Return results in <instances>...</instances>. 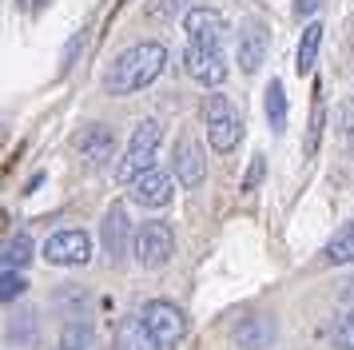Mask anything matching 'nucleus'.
Listing matches in <instances>:
<instances>
[{"label":"nucleus","mask_w":354,"mask_h":350,"mask_svg":"<svg viewBox=\"0 0 354 350\" xmlns=\"http://www.w3.org/2000/svg\"><path fill=\"white\" fill-rule=\"evenodd\" d=\"M163 64H167V48L163 44H136L128 48L120 60L112 64V72H108V92L112 95H131V92H140V88H147L151 80L163 72Z\"/></svg>","instance_id":"nucleus-1"},{"label":"nucleus","mask_w":354,"mask_h":350,"mask_svg":"<svg viewBox=\"0 0 354 350\" xmlns=\"http://www.w3.org/2000/svg\"><path fill=\"white\" fill-rule=\"evenodd\" d=\"M28 259H32V239L24 235V231H17V235H8V243H4V267H28Z\"/></svg>","instance_id":"nucleus-20"},{"label":"nucleus","mask_w":354,"mask_h":350,"mask_svg":"<svg viewBox=\"0 0 354 350\" xmlns=\"http://www.w3.org/2000/svg\"><path fill=\"white\" fill-rule=\"evenodd\" d=\"M263 172H267V163H263V156H255L251 167H247V179H243V191H255L263 183Z\"/></svg>","instance_id":"nucleus-27"},{"label":"nucleus","mask_w":354,"mask_h":350,"mask_svg":"<svg viewBox=\"0 0 354 350\" xmlns=\"http://www.w3.org/2000/svg\"><path fill=\"white\" fill-rule=\"evenodd\" d=\"M80 48H84V32H76V36L68 40V48H64V60H60V72H68V68H72V56H76Z\"/></svg>","instance_id":"nucleus-28"},{"label":"nucleus","mask_w":354,"mask_h":350,"mask_svg":"<svg viewBox=\"0 0 354 350\" xmlns=\"http://www.w3.org/2000/svg\"><path fill=\"white\" fill-rule=\"evenodd\" d=\"M17 318H20V326L12 322V338H17V342H32L36 338V311L32 306H24Z\"/></svg>","instance_id":"nucleus-26"},{"label":"nucleus","mask_w":354,"mask_h":350,"mask_svg":"<svg viewBox=\"0 0 354 350\" xmlns=\"http://www.w3.org/2000/svg\"><path fill=\"white\" fill-rule=\"evenodd\" d=\"M183 68H187V76L199 80V84H223L227 80V56L223 48L215 44H187V52H183Z\"/></svg>","instance_id":"nucleus-6"},{"label":"nucleus","mask_w":354,"mask_h":350,"mask_svg":"<svg viewBox=\"0 0 354 350\" xmlns=\"http://www.w3.org/2000/svg\"><path fill=\"white\" fill-rule=\"evenodd\" d=\"M326 259L330 263H354V219L342 223L335 231V239L326 243Z\"/></svg>","instance_id":"nucleus-18"},{"label":"nucleus","mask_w":354,"mask_h":350,"mask_svg":"<svg viewBox=\"0 0 354 350\" xmlns=\"http://www.w3.org/2000/svg\"><path fill=\"white\" fill-rule=\"evenodd\" d=\"M60 350H96V331L88 322H68L60 334Z\"/></svg>","instance_id":"nucleus-19"},{"label":"nucleus","mask_w":354,"mask_h":350,"mask_svg":"<svg viewBox=\"0 0 354 350\" xmlns=\"http://www.w3.org/2000/svg\"><path fill=\"white\" fill-rule=\"evenodd\" d=\"M160 140H163V127L156 120H144V124H136L131 131V143L124 159H120V167H115V179L120 183H136L144 172L156 167V151H160Z\"/></svg>","instance_id":"nucleus-2"},{"label":"nucleus","mask_w":354,"mask_h":350,"mask_svg":"<svg viewBox=\"0 0 354 350\" xmlns=\"http://www.w3.org/2000/svg\"><path fill=\"white\" fill-rule=\"evenodd\" d=\"M263 111H267V124H271V131H283V127H287V92H283V80H271V84H267Z\"/></svg>","instance_id":"nucleus-17"},{"label":"nucleus","mask_w":354,"mask_h":350,"mask_svg":"<svg viewBox=\"0 0 354 350\" xmlns=\"http://www.w3.org/2000/svg\"><path fill=\"white\" fill-rule=\"evenodd\" d=\"M144 12L160 16V20H171V16H179V12H192V8H187V0H151Z\"/></svg>","instance_id":"nucleus-24"},{"label":"nucleus","mask_w":354,"mask_h":350,"mask_svg":"<svg viewBox=\"0 0 354 350\" xmlns=\"http://www.w3.org/2000/svg\"><path fill=\"white\" fill-rule=\"evenodd\" d=\"M128 195H131V203H140V207H167L171 203V175L167 172H144L136 183H128Z\"/></svg>","instance_id":"nucleus-11"},{"label":"nucleus","mask_w":354,"mask_h":350,"mask_svg":"<svg viewBox=\"0 0 354 350\" xmlns=\"http://www.w3.org/2000/svg\"><path fill=\"white\" fill-rule=\"evenodd\" d=\"M24 286H28V283L20 279L17 270H12V267H4V275H0V299H4V302L20 299V295H24Z\"/></svg>","instance_id":"nucleus-23"},{"label":"nucleus","mask_w":354,"mask_h":350,"mask_svg":"<svg viewBox=\"0 0 354 350\" xmlns=\"http://www.w3.org/2000/svg\"><path fill=\"white\" fill-rule=\"evenodd\" d=\"M322 127H326V104H322V88H315V111H310V127H306V147H303V156H315V151H319Z\"/></svg>","instance_id":"nucleus-21"},{"label":"nucleus","mask_w":354,"mask_h":350,"mask_svg":"<svg viewBox=\"0 0 354 350\" xmlns=\"http://www.w3.org/2000/svg\"><path fill=\"white\" fill-rule=\"evenodd\" d=\"M44 259L52 267H84L92 259V239L84 231H56L44 243Z\"/></svg>","instance_id":"nucleus-7"},{"label":"nucleus","mask_w":354,"mask_h":350,"mask_svg":"<svg viewBox=\"0 0 354 350\" xmlns=\"http://www.w3.org/2000/svg\"><path fill=\"white\" fill-rule=\"evenodd\" d=\"M203 124H207V143L215 151H231L243 140V116L227 95H207L203 100Z\"/></svg>","instance_id":"nucleus-3"},{"label":"nucleus","mask_w":354,"mask_h":350,"mask_svg":"<svg viewBox=\"0 0 354 350\" xmlns=\"http://www.w3.org/2000/svg\"><path fill=\"white\" fill-rule=\"evenodd\" d=\"M330 342H335L338 350H354V315L338 318L335 331H330Z\"/></svg>","instance_id":"nucleus-25"},{"label":"nucleus","mask_w":354,"mask_h":350,"mask_svg":"<svg viewBox=\"0 0 354 350\" xmlns=\"http://www.w3.org/2000/svg\"><path fill=\"white\" fill-rule=\"evenodd\" d=\"M140 318L147 322V331L156 334L163 347H176V342H183V334H187V318H183V311H179L176 302H167V299H151Z\"/></svg>","instance_id":"nucleus-5"},{"label":"nucleus","mask_w":354,"mask_h":350,"mask_svg":"<svg viewBox=\"0 0 354 350\" xmlns=\"http://www.w3.org/2000/svg\"><path fill=\"white\" fill-rule=\"evenodd\" d=\"M322 4H326V0H295V16H299V20H303V16H315Z\"/></svg>","instance_id":"nucleus-29"},{"label":"nucleus","mask_w":354,"mask_h":350,"mask_svg":"<svg viewBox=\"0 0 354 350\" xmlns=\"http://www.w3.org/2000/svg\"><path fill=\"white\" fill-rule=\"evenodd\" d=\"M171 255H176V231H171V223L151 219L136 231V263H140V267L156 270V267H163Z\"/></svg>","instance_id":"nucleus-4"},{"label":"nucleus","mask_w":354,"mask_h":350,"mask_svg":"<svg viewBox=\"0 0 354 350\" xmlns=\"http://www.w3.org/2000/svg\"><path fill=\"white\" fill-rule=\"evenodd\" d=\"M322 24H306L303 28V40H299V52H295V72L299 76H306L310 68H315V60H319V44H322Z\"/></svg>","instance_id":"nucleus-16"},{"label":"nucleus","mask_w":354,"mask_h":350,"mask_svg":"<svg viewBox=\"0 0 354 350\" xmlns=\"http://www.w3.org/2000/svg\"><path fill=\"white\" fill-rule=\"evenodd\" d=\"M120 347L124 350H163V342L147 331L144 318H124L120 322Z\"/></svg>","instance_id":"nucleus-15"},{"label":"nucleus","mask_w":354,"mask_h":350,"mask_svg":"<svg viewBox=\"0 0 354 350\" xmlns=\"http://www.w3.org/2000/svg\"><path fill=\"white\" fill-rule=\"evenodd\" d=\"M235 342H239V350H267L274 342V318L271 315H247L235 326Z\"/></svg>","instance_id":"nucleus-14"},{"label":"nucleus","mask_w":354,"mask_h":350,"mask_svg":"<svg viewBox=\"0 0 354 350\" xmlns=\"http://www.w3.org/2000/svg\"><path fill=\"white\" fill-rule=\"evenodd\" d=\"M335 124H338V131L346 136V147H351V156H354V100H342V104H338Z\"/></svg>","instance_id":"nucleus-22"},{"label":"nucleus","mask_w":354,"mask_h":350,"mask_svg":"<svg viewBox=\"0 0 354 350\" xmlns=\"http://www.w3.org/2000/svg\"><path fill=\"white\" fill-rule=\"evenodd\" d=\"M76 147H80V156L88 159V163H108V159L115 156V136H112V127H104V124H88L76 136Z\"/></svg>","instance_id":"nucleus-12"},{"label":"nucleus","mask_w":354,"mask_h":350,"mask_svg":"<svg viewBox=\"0 0 354 350\" xmlns=\"http://www.w3.org/2000/svg\"><path fill=\"white\" fill-rule=\"evenodd\" d=\"M128 235H131L128 211H124L120 203L108 207V215H104V223H100V239H104L108 263H124V255H128Z\"/></svg>","instance_id":"nucleus-9"},{"label":"nucleus","mask_w":354,"mask_h":350,"mask_svg":"<svg viewBox=\"0 0 354 350\" xmlns=\"http://www.w3.org/2000/svg\"><path fill=\"white\" fill-rule=\"evenodd\" d=\"M267 48H271V36L259 28V24H247L239 32V44H235V56H239L243 72H259L263 60H267Z\"/></svg>","instance_id":"nucleus-13"},{"label":"nucleus","mask_w":354,"mask_h":350,"mask_svg":"<svg viewBox=\"0 0 354 350\" xmlns=\"http://www.w3.org/2000/svg\"><path fill=\"white\" fill-rule=\"evenodd\" d=\"M183 28H187V40L192 44L223 48V40H227V20L215 8H192V12H183Z\"/></svg>","instance_id":"nucleus-8"},{"label":"nucleus","mask_w":354,"mask_h":350,"mask_svg":"<svg viewBox=\"0 0 354 350\" xmlns=\"http://www.w3.org/2000/svg\"><path fill=\"white\" fill-rule=\"evenodd\" d=\"M176 175L183 187H199L203 175H207V159H203V147L195 136H179L176 140Z\"/></svg>","instance_id":"nucleus-10"}]
</instances>
